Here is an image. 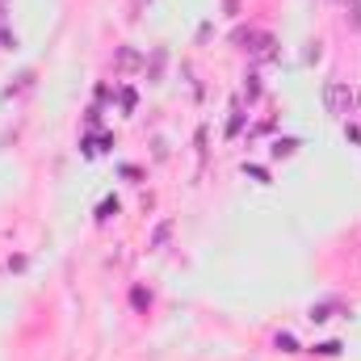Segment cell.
I'll return each instance as SVG.
<instances>
[{
  "label": "cell",
  "mask_w": 361,
  "mask_h": 361,
  "mask_svg": "<svg viewBox=\"0 0 361 361\" xmlns=\"http://www.w3.org/2000/svg\"><path fill=\"white\" fill-rule=\"evenodd\" d=\"M160 72H164V51H156V55H152V80H156Z\"/></svg>",
  "instance_id": "3"
},
{
  "label": "cell",
  "mask_w": 361,
  "mask_h": 361,
  "mask_svg": "<svg viewBox=\"0 0 361 361\" xmlns=\"http://www.w3.org/2000/svg\"><path fill=\"white\" fill-rule=\"evenodd\" d=\"M114 63H118V72H135V68H139V63H143V55H139V51H135V47H122V51H118V59H114Z\"/></svg>",
  "instance_id": "2"
},
{
  "label": "cell",
  "mask_w": 361,
  "mask_h": 361,
  "mask_svg": "<svg viewBox=\"0 0 361 361\" xmlns=\"http://www.w3.org/2000/svg\"><path fill=\"white\" fill-rule=\"evenodd\" d=\"M349 21H353V30H361V0H353V17Z\"/></svg>",
  "instance_id": "4"
},
{
  "label": "cell",
  "mask_w": 361,
  "mask_h": 361,
  "mask_svg": "<svg viewBox=\"0 0 361 361\" xmlns=\"http://www.w3.org/2000/svg\"><path fill=\"white\" fill-rule=\"evenodd\" d=\"M324 109L336 114V118H345V114L353 109V89H349L345 80H328V85H324Z\"/></svg>",
  "instance_id": "1"
}]
</instances>
